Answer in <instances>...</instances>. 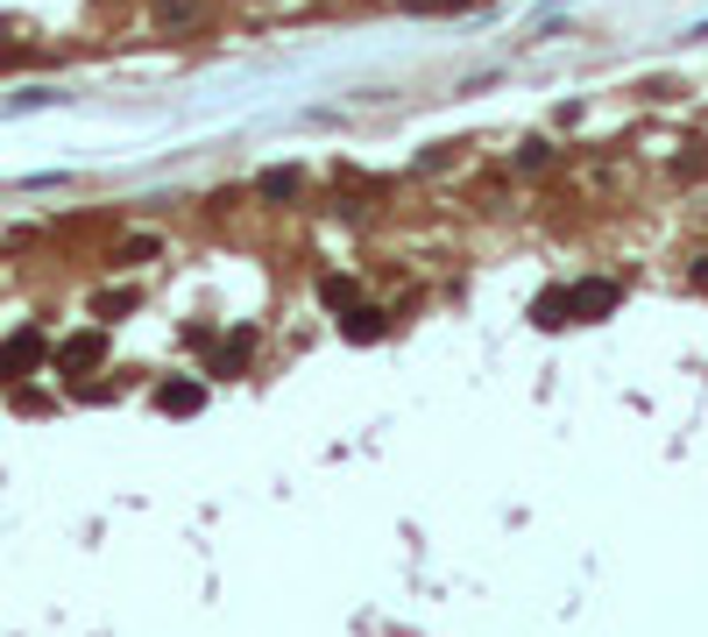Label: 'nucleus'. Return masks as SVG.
<instances>
[{"instance_id": "f257e3e1", "label": "nucleus", "mask_w": 708, "mask_h": 637, "mask_svg": "<svg viewBox=\"0 0 708 637\" xmlns=\"http://www.w3.org/2000/svg\"><path fill=\"white\" fill-rule=\"evenodd\" d=\"M36 361H43V334H36V326H29V334H14L8 347H0V376H29Z\"/></svg>"}, {"instance_id": "f03ea898", "label": "nucleus", "mask_w": 708, "mask_h": 637, "mask_svg": "<svg viewBox=\"0 0 708 637\" xmlns=\"http://www.w3.org/2000/svg\"><path fill=\"white\" fill-rule=\"evenodd\" d=\"M609 305H617V283H581V291H567V312L574 319H602Z\"/></svg>"}, {"instance_id": "7ed1b4c3", "label": "nucleus", "mask_w": 708, "mask_h": 637, "mask_svg": "<svg viewBox=\"0 0 708 637\" xmlns=\"http://www.w3.org/2000/svg\"><path fill=\"white\" fill-rule=\"evenodd\" d=\"M92 361H100V334H79L57 347V369H92Z\"/></svg>"}, {"instance_id": "20e7f679", "label": "nucleus", "mask_w": 708, "mask_h": 637, "mask_svg": "<svg viewBox=\"0 0 708 637\" xmlns=\"http://www.w3.org/2000/svg\"><path fill=\"white\" fill-rule=\"evenodd\" d=\"M157 404H163V411H199V404H206V390H199V382H163V390H157Z\"/></svg>"}, {"instance_id": "39448f33", "label": "nucleus", "mask_w": 708, "mask_h": 637, "mask_svg": "<svg viewBox=\"0 0 708 637\" xmlns=\"http://www.w3.org/2000/svg\"><path fill=\"white\" fill-rule=\"evenodd\" d=\"M348 334H355V340H376V334H382V312H369V305L348 312Z\"/></svg>"}, {"instance_id": "423d86ee", "label": "nucleus", "mask_w": 708, "mask_h": 637, "mask_svg": "<svg viewBox=\"0 0 708 637\" xmlns=\"http://www.w3.org/2000/svg\"><path fill=\"white\" fill-rule=\"evenodd\" d=\"M291 191H298L291 170H262V199H291Z\"/></svg>"}, {"instance_id": "0eeeda50", "label": "nucleus", "mask_w": 708, "mask_h": 637, "mask_svg": "<svg viewBox=\"0 0 708 637\" xmlns=\"http://www.w3.org/2000/svg\"><path fill=\"white\" fill-rule=\"evenodd\" d=\"M319 291H327V305H348V298H355V283H348V277H327Z\"/></svg>"}, {"instance_id": "6e6552de", "label": "nucleus", "mask_w": 708, "mask_h": 637, "mask_svg": "<svg viewBox=\"0 0 708 637\" xmlns=\"http://www.w3.org/2000/svg\"><path fill=\"white\" fill-rule=\"evenodd\" d=\"M411 14H439V8H468V0H405Z\"/></svg>"}, {"instance_id": "1a4fd4ad", "label": "nucleus", "mask_w": 708, "mask_h": 637, "mask_svg": "<svg viewBox=\"0 0 708 637\" xmlns=\"http://www.w3.org/2000/svg\"><path fill=\"white\" fill-rule=\"evenodd\" d=\"M157 14H163V22H191V0H163Z\"/></svg>"}]
</instances>
